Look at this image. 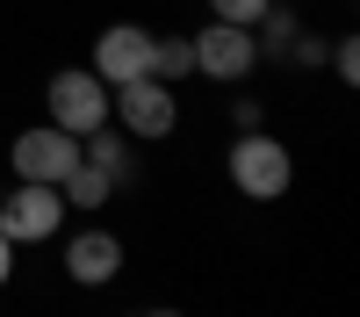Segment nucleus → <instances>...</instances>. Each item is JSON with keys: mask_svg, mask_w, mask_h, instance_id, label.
<instances>
[{"mask_svg": "<svg viewBox=\"0 0 360 317\" xmlns=\"http://www.w3.org/2000/svg\"><path fill=\"white\" fill-rule=\"evenodd\" d=\"M231 188L245 195V202H281L295 188V159H288V144L281 137H266V130H245L231 144Z\"/></svg>", "mask_w": 360, "mask_h": 317, "instance_id": "f257e3e1", "label": "nucleus"}, {"mask_svg": "<svg viewBox=\"0 0 360 317\" xmlns=\"http://www.w3.org/2000/svg\"><path fill=\"white\" fill-rule=\"evenodd\" d=\"M44 108H51V123H58V130L86 137V130H101V123H108V79H101L94 65H65V72H51Z\"/></svg>", "mask_w": 360, "mask_h": 317, "instance_id": "f03ea898", "label": "nucleus"}, {"mask_svg": "<svg viewBox=\"0 0 360 317\" xmlns=\"http://www.w3.org/2000/svg\"><path fill=\"white\" fill-rule=\"evenodd\" d=\"M188 51H195V79H217V86H238V79L259 72V44H252V29H238V22L195 29Z\"/></svg>", "mask_w": 360, "mask_h": 317, "instance_id": "7ed1b4c3", "label": "nucleus"}, {"mask_svg": "<svg viewBox=\"0 0 360 317\" xmlns=\"http://www.w3.org/2000/svg\"><path fill=\"white\" fill-rule=\"evenodd\" d=\"M108 115L123 123L137 144H159L180 130V101L166 79H130V86H108Z\"/></svg>", "mask_w": 360, "mask_h": 317, "instance_id": "20e7f679", "label": "nucleus"}, {"mask_svg": "<svg viewBox=\"0 0 360 317\" xmlns=\"http://www.w3.org/2000/svg\"><path fill=\"white\" fill-rule=\"evenodd\" d=\"M65 224V195L44 188V181H15L0 195V238L8 245H37V238H58Z\"/></svg>", "mask_w": 360, "mask_h": 317, "instance_id": "39448f33", "label": "nucleus"}, {"mask_svg": "<svg viewBox=\"0 0 360 317\" xmlns=\"http://www.w3.org/2000/svg\"><path fill=\"white\" fill-rule=\"evenodd\" d=\"M8 166H15V181H44V188H58V181L79 166V137H72V130H58V123H37V130H22V137H15Z\"/></svg>", "mask_w": 360, "mask_h": 317, "instance_id": "423d86ee", "label": "nucleus"}, {"mask_svg": "<svg viewBox=\"0 0 360 317\" xmlns=\"http://www.w3.org/2000/svg\"><path fill=\"white\" fill-rule=\"evenodd\" d=\"M94 72L108 86L152 79V29H144V22H108L101 37H94Z\"/></svg>", "mask_w": 360, "mask_h": 317, "instance_id": "0eeeda50", "label": "nucleus"}, {"mask_svg": "<svg viewBox=\"0 0 360 317\" xmlns=\"http://www.w3.org/2000/svg\"><path fill=\"white\" fill-rule=\"evenodd\" d=\"M65 274H72L79 288L115 281V274H123V238H115V231H101V224L72 231V238H65Z\"/></svg>", "mask_w": 360, "mask_h": 317, "instance_id": "6e6552de", "label": "nucleus"}, {"mask_svg": "<svg viewBox=\"0 0 360 317\" xmlns=\"http://www.w3.org/2000/svg\"><path fill=\"white\" fill-rule=\"evenodd\" d=\"M130 144H137L130 130H108V123H101V130H86V137H79V159H86V166H101L108 181L123 188V181H130Z\"/></svg>", "mask_w": 360, "mask_h": 317, "instance_id": "1a4fd4ad", "label": "nucleus"}, {"mask_svg": "<svg viewBox=\"0 0 360 317\" xmlns=\"http://www.w3.org/2000/svg\"><path fill=\"white\" fill-rule=\"evenodd\" d=\"M58 195H65V209H86V216H94L101 202L115 195V181H108L101 166H86V159H79V166L65 173V181H58Z\"/></svg>", "mask_w": 360, "mask_h": 317, "instance_id": "9d476101", "label": "nucleus"}, {"mask_svg": "<svg viewBox=\"0 0 360 317\" xmlns=\"http://www.w3.org/2000/svg\"><path fill=\"white\" fill-rule=\"evenodd\" d=\"M152 79H195V51H188V37H152Z\"/></svg>", "mask_w": 360, "mask_h": 317, "instance_id": "9b49d317", "label": "nucleus"}, {"mask_svg": "<svg viewBox=\"0 0 360 317\" xmlns=\"http://www.w3.org/2000/svg\"><path fill=\"white\" fill-rule=\"evenodd\" d=\"M266 8H274V0H209V15H217V22H238V29H252Z\"/></svg>", "mask_w": 360, "mask_h": 317, "instance_id": "f8f14e48", "label": "nucleus"}, {"mask_svg": "<svg viewBox=\"0 0 360 317\" xmlns=\"http://www.w3.org/2000/svg\"><path fill=\"white\" fill-rule=\"evenodd\" d=\"M324 58H332V72H339V86H353V79H360V44H353V37H339V44L324 51Z\"/></svg>", "mask_w": 360, "mask_h": 317, "instance_id": "ddd939ff", "label": "nucleus"}, {"mask_svg": "<svg viewBox=\"0 0 360 317\" xmlns=\"http://www.w3.org/2000/svg\"><path fill=\"white\" fill-rule=\"evenodd\" d=\"M8 281H15V245L0 238V288H8Z\"/></svg>", "mask_w": 360, "mask_h": 317, "instance_id": "4468645a", "label": "nucleus"}, {"mask_svg": "<svg viewBox=\"0 0 360 317\" xmlns=\"http://www.w3.org/2000/svg\"><path fill=\"white\" fill-rule=\"evenodd\" d=\"M144 317H188V310H144Z\"/></svg>", "mask_w": 360, "mask_h": 317, "instance_id": "2eb2a0df", "label": "nucleus"}, {"mask_svg": "<svg viewBox=\"0 0 360 317\" xmlns=\"http://www.w3.org/2000/svg\"><path fill=\"white\" fill-rule=\"evenodd\" d=\"M0 195H8V188H0Z\"/></svg>", "mask_w": 360, "mask_h": 317, "instance_id": "dca6fc26", "label": "nucleus"}]
</instances>
